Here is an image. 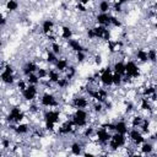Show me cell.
<instances>
[{
	"label": "cell",
	"mask_w": 157,
	"mask_h": 157,
	"mask_svg": "<svg viewBox=\"0 0 157 157\" xmlns=\"http://www.w3.org/2000/svg\"><path fill=\"white\" fill-rule=\"evenodd\" d=\"M55 65L58 70H65L66 66H68V61L65 59H59L55 61Z\"/></svg>",
	"instance_id": "obj_20"
},
{
	"label": "cell",
	"mask_w": 157,
	"mask_h": 157,
	"mask_svg": "<svg viewBox=\"0 0 157 157\" xmlns=\"http://www.w3.org/2000/svg\"><path fill=\"white\" fill-rule=\"evenodd\" d=\"M48 61L50 63H55L57 61V57L53 52H48Z\"/></svg>",
	"instance_id": "obj_33"
},
{
	"label": "cell",
	"mask_w": 157,
	"mask_h": 157,
	"mask_svg": "<svg viewBox=\"0 0 157 157\" xmlns=\"http://www.w3.org/2000/svg\"><path fill=\"white\" fill-rule=\"evenodd\" d=\"M69 45L71 47V49L76 50V52H84L82 45H81L77 40H75V39H70V40H69Z\"/></svg>",
	"instance_id": "obj_17"
},
{
	"label": "cell",
	"mask_w": 157,
	"mask_h": 157,
	"mask_svg": "<svg viewBox=\"0 0 157 157\" xmlns=\"http://www.w3.org/2000/svg\"><path fill=\"white\" fill-rule=\"evenodd\" d=\"M118 1H119L120 4H124V3H126V1H128V0H118Z\"/></svg>",
	"instance_id": "obj_44"
},
{
	"label": "cell",
	"mask_w": 157,
	"mask_h": 157,
	"mask_svg": "<svg viewBox=\"0 0 157 157\" xmlns=\"http://www.w3.org/2000/svg\"><path fill=\"white\" fill-rule=\"evenodd\" d=\"M92 30H94L95 38H96V37H98V38L106 39V40H108V39H109V31H108L104 26H98V27L92 28Z\"/></svg>",
	"instance_id": "obj_5"
},
{
	"label": "cell",
	"mask_w": 157,
	"mask_h": 157,
	"mask_svg": "<svg viewBox=\"0 0 157 157\" xmlns=\"http://www.w3.org/2000/svg\"><path fill=\"white\" fill-rule=\"evenodd\" d=\"M130 139L134 141V142H136V144H141V142H144V140L145 139L142 137V135H141V133H139L137 130H131L130 131Z\"/></svg>",
	"instance_id": "obj_13"
},
{
	"label": "cell",
	"mask_w": 157,
	"mask_h": 157,
	"mask_svg": "<svg viewBox=\"0 0 157 157\" xmlns=\"http://www.w3.org/2000/svg\"><path fill=\"white\" fill-rule=\"evenodd\" d=\"M6 6H8V9H9V10L14 11V10H16V9H17V6H19V4H17V3L15 1V0H9L8 4H6Z\"/></svg>",
	"instance_id": "obj_26"
},
{
	"label": "cell",
	"mask_w": 157,
	"mask_h": 157,
	"mask_svg": "<svg viewBox=\"0 0 157 157\" xmlns=\"http://www.w3.org/2000/svg\"><path fill=\"white\" fill-rule=\"evenodd\" d=\"M120 5H121L120 3H118L117 5H115V11H120Z\"/></svg>",
	"instance_id": "obj_42"
},
{
	"label": "cell",
	"mask_w": 157,
	"mask_h": 157,
	"mask_svg": "<svg viewBox=\"0 0 157 157\" xmlns=\"http://www.w3.org/2000/svg\"><path fill=\"white\" fill-rule=\"evenodd\" d=\"M87 3H89V0H80V4H82V5H86Z\"/></svg>",
	"instance_id": "obj_43"
},
{
	"label": "cell",
	"mask_w": 157,
	"mask_h": 157,
	"mask_svg": "<svg viewBox=\"0 0 157 157\" xmlns=\"http://www.w3.org/2000/svg\"><path fill=\"white\" fill-rule=\"evenodd\" d=\"M71 151H73L74 155H80L81 154V146H80V144H74L73 146H71Z\"/></svg>",
	"instance_id": "obj_30"
},
{
	"label": "cell",
	"mask_w": 157,
	"mask_h": 157,
	"mask_svg": "<svg viewBox=\"0 0 157 157\" xmlns=\"http://www.w3.org/2000/svg\"><path fill=\"white\" fill-rule=\"evenodd\" d=\"M147 58H149V60H151V61H156V52H155V49H151L149 52Z\"/></svg>",
	"instance_id": "obj_31"
},
{
	"label": "cell",
	"mask_w": 157,
	"mask_h": 157,
	"mask_svg": "<svg viewBox=\"0 0 157 157\" xmlns=\"http://www.w3.org/2000/svg\"><path fill=\"white\" fill-rule=\"evenodd\" d=\"M141 124H142V119L140 117L134 118V120H133V125L134 126H139V125H141Z\"/></svg>",
	"instance_id": "obj_34"
},
{
	"label": "cell",
	"mask_w": 157,
	"mask_h": 157,
	"mask_svg": "<svg viewBox=\"0 0 157 157\" xmlns=\"http://www.w3.org/2000/svg\"><path fill=\"white\" fill-rule=\"evenodd\" d=\"M77 59H79V61H82V60L85 59L84 52H77Z\"/></svg>",
	"instance_id": "obj_39"
},
{
	"label": "cell",
	"mask_w": 157,
	"mask_h": 157,
	"mask_svg": "<svg viewBox=\"0 0 157 157\" xmlns=\"http://www.w3.org/2000/svg\"><path fill=\"white\" fill-rule=\"evenodd\" d=\"M52 28H53V22H52L50 20L44 21V24H43V31L45 33H48V32L52 31Z\"/></svg>",
	"instance_id": "obj_22"
},
{
	"label": "cell",
	"mask_w": 157,
	"mask_h": 157,
	"mask_svg": "<svg viewBox=\"0 0 157 157\" xmlns=\"http://www.w3.org/2000/svg\"><path fill=\"white\" fill-rule=\"evenodd\" d=\"M100 10L102 11V13H107V11L109 10V3L106 1V0L101 1V4H100Z\"/></svg>",
	"instance_id": "obj_24"
},
{
	"label": "cell",
	"mask_w": 157,
	"mask_h": 157,
	"mask_svg": "<svg viewBox=\"0 0 157 157\" xmlns=\"http://www.w3.org/2000/svg\"><path fill=\"white\" fill-rule=\"evenodd\" d=\"M19 87H20V89H21L22 91H24V90L26 89V86H25V82H24V81H20V82H19Z\"/></svg>",
	"instance_id": "obj_40"
},
{
	"label": "cell",
	"mask_w": 157,
	"mask_h": 157,
	"mask_svg": "<svg viewBox=\"0 0 157 157\" xmlns=\"http://www.w3.org/2000/svg\"><path fill=\"white\" fill-rule=\"evenodd\" d=\"M141 108H142V109H150V103H149V101L146 100V98H144V100H142Z\"/></svg>",
	"instance_id": "obj_36"
},
{
	"label": "cell",
	"mask_w": 157,
	"mask_h": 157,
	"mask_svg": "<svg viewBox=\"0 0 157 157\" xmlns=\"http://www.w3.org/2000/svg\"><path fill=\"white\" fill-rule=\"evenodd\" d=\"M71 30L69 27H64L63 28V38H65V39H70L71 37Z\"/></svg>",
	"instance_id": "obj_25"
},
{
	"label": "cell",
	"mask_w": 157,
	"mask_h": 157,
	"mask_svg": "<svg viewBox=\"0 0 157 157\" xmlns=\"http://www.w3.org/2000/svg\"><path fill=\"white\" fill-rule=\"evenodd\" d=\"M57 82L60 87H64V86H66V84H68V79H59Z\"/></svg>",
	"instance_id": "obj_37"
},
{
	"label": "cell",
	"mask_w": 157,
	"mask_h": 157,
	"mask_svg": "<svg viewBox=\"0 0 157 157\" xmlns=\"http://www.w3.org/2000/svg\"><path fill=\"white\" fill-rule=\"evenodd\" d=\"M141 150H142V152H144V154H150L151 151H152V145L149 144V142H145V144L142 145Z\"/></svg>",
	"instance_id": "obj_27"
},
{
	"label": "cell",
	"mask_w": 157,
	"mask_h": 157,
	"mask_svg": "<svg viewBox=\"0 0 157 157\" xmlns=\"http://www.w3.org/2000/svg\"><path fill=\"white\" fill-rule=\"evenodd\" d=\"M16 133H19V134H25V133H27V130H28V128H27V125H25V124H21V125H19V126H16Z\"/></svg>",
	"instance_id": "obj_29"
},
{
	"label": "cell",
	"mask_w": 157,
	"mask_h": 157,
	"mask_svg": "<svg viewBox=\"0 0 157 157\" xmlns=\"http://www.w3.org/2000/svg\"><path fill=\"white\" fill-rule=\"evenodd\" d=\"M109 140H110V147H112L113 150H117L125 144V136H124V134L117 133L115 135L110 136Z\"/></svg>",
	"instance_id": "obj_3"
},
{
	"label": "cell",
	"mask_w": 157,
	"mask_h": 157,
	"mask_svg": "<svg viewBox=\"0 0 157 157\" xmlns=\"http://www.w3.org/2000/svg\"><path fill=\"white\" fill-rule=\"evenodd\" d=\"M47 75H48V73L45 71V70H43V69H38V74H37L38 79H42L44 76H47Z\"/></svg>",
	"instance_id": "obj_35"
},
{
	"label": "cell",
	"mask_w": 157,
	"mask_h": 157,
	"mask_svg": "<svg viewBox=\"0 0 157 157\" xmlns=\"http://www.w3.org/2000/svg\"><path fill=\"white\" fill-rule=\"evenodd\" d=\"M48 76H49L50 81H54V82H57V81L59 80V74H58L55 70H50V71H48Z\"/></svg>",
	"instance_id": "obj_23"
},
{
	"label": "cell",
	"mask_w": 157,
	"mask_h": 157,
	"mask_svg": "<svg viewBox=\"0 0 157 157\" xmlns=\"http://www.w3.org/2000/svg\"><path fill=\"white\" fill-rule=\"evenodd\" d=\"M74 106L76 107V108H85L87 106V101H86V98L84 97H79V98H75L74 100Z\"/></svg>",
	"instance_id": "obj_16"
},
{
	"label": "cell",
	"mask_w": 157,
	"mask_h": 157,
	"mask_svg": "<svg viewBox=\"0 0 157 157\" xmlns=\"http://www.w3.org/2000/svg\"><path fill=\"white\" fill-rule=\"evenodd\" d=\"M114 130L117 131V133H119V134H126V131H128V128H126V124L124 123V121H119V123H117V124H114Z\"/></svg>",
	"instance_id": "obj_15"
},
{
	"label": "cell",
	"mask_w": 157,
	"mask_h": 157,
	"mask_svg": "<svg viewBox=\"0 0 157 157\" xmlns=\"http://www.w3.org/2000/svg\"><path fill=\"white\" fill-rule=\"evenodd\" d=\"M36 70H38L37 69V65L36 64H33V63H27L26 65L24 66V73H25V75H30V74H33Z\"/></svg>",
	"instance_id": "obj_14"
},
{
	"label": "cell",
	"mask_w": 157,
	"mask_h": 157,
	"mask_svg": "<svg viewBox=\"0 0 157 157\" xmlns=\"http://www.w3.org/2000/svg\"><path fill=\"white\" fill-rule=\"evenodd\" d=\"M114 71H115V74L125 75V64H123V63H117V64L114 65Z\"/></svg>",
	"instance_id": "obj_18"
},
{
	"label": "cell",
	"mask_w": 157,
	"mask_h": 157,
	"mask_svg": "<svg viewBox=\"0 0 157 157\" xmlns=\"http://www.w3.org/2000/svg\"><path fill=\"white\" fill-rule=\"evenodd\" d=\"M37 95V90L36 87L33 85H30V86H26V89L24 90V97L26 98L27 101H32L34 97Z\"/></svg>",
	"instance_id": "obj_7"
},
{
	"label": "cell",
	"mask_w": 157,
	"mask_h": 157,
	"mask_svg": "<svg viewBox=\"0 0 157 157\" xmlns=\"http://www.w3.org/2000/svg\"><path fill=\"white\" fill-rule=\"evenodd\" d=\"M73 123H70V121H68V123H65L64 124L60 129H59V133L60 134H68V133H70V131H73Z\"/></svg>",
	"instance_id": "obj_19"
},
{
	"label": "cell",
	"mask_w": 157,
	"mask_h": 157,
	"mask_svg": "<svg viewBox=\"0 0 157 157\" xmlns=\"http://www.w3.org/2000/svg\"><path fill=\"white\" fill-rule=\"evenodd\" d=\"M22 118H24V113L20 110V108H13L11 112L9 114V120L10 121H20Z\"/></svg>",
	"instance_id": "obj_8"
},
{
	"label": "cell",
	"mask_w": 157,
	"mask_h": 157,
	"mask_svg": "<svg viewBox=\"0 0 157 157\" xmlns=\"http://www.w3.org/2000/svg\"><path fill=\"white\" fill-rule=\"evenodd\" d=\"M125 75H126V77H137L139 76V68L134 61H128L125 64Z\"/></svg>",
	"instance_id": "obj_4"
},
{
	"label": "cell",
	"mask_w": 157,
	"mask_h": 157,
	"mask_svg": "<svg viewBox=\"0 0 157 157\" xmlns=\"http://www.w3.org/2000/svg\"><path fill=\"white\" fill-rule=\"evenodd\" d=\"M58 120H59V113L53 112V110H49V112L45 114V125H47V129L53 130L54 124Z\"/></svg>",
	"instance_id": "obj_2"
},
{
	"label": "cell",
	"mask_w": 157,
	"mask_h": 157,
	"mask_svg": "<svg viewBox=\"0 0 157 157\" xmlns=\"http://www.w3.org/2000/svg\"><path fill=\"white\" fill-rule=\"evenodd\" d=\"M136 57H137V59H140L141 61H147V60H149V58H147V52H145V50H142V49L137 50Z\"/></svg>",
	"instance_id": "obj_21"
},
{
	"label": "cell",
	"mask_w": 157,
	"mask_h": 157,
	"mask_svg": "<svg viewBox=\"0 0 157 157\" xmlns=\"http://www.w3.org/2000/svg\"><path fill=\"white\" fill-rule=\"evenodd\" d=\"M120 82H121V75H119V74H114V75H113V84H115V85H120Z\"/></svg>",
	"instance_id": "obj_32"
},
{
	"label": "cell",
	"mask_w": 157,
	"mask_h": 157,
	"mask_svg": "<svg viewBox=\"0 0 157 157\" xmlns=\"http://www.w3.org/2000/svg\"><path fill=\"white\" fill-rule=\"evenodd\" d=\"M1 80L5 84H13L14 82V75H13V69H11V66L5 68V70L1 74Z\"/></svg>",
	"instance_id": "obj_6"
},
{
	"label": "cell",
	"mask_w": 157,
	"mask_h": 157,
	"mask_svg": "<svg viewBox=\"0 0 157 157\" xmlns=\"http://www.w3.org/2000/svg\"><path fill=\"white\" fill-rule=\"evenodd\" d=\"M86 120H87V113L84 109L77 108L76 113H75V115H74L73 124L76 125V126H84L86 124Z\"/></svg>",
	"instance_id": "obj_1"
},
{
	"label": "cell",
	"mask_w": 157,
	"mask_h": 157,
	"mask_svg": "<svg viewBox=\"0 0 157 157\" xmlns=\"http://www.w3.org/2000/svg\"><path fill=\"white\" fill-rule=\"evenodd\" d=\"M101 80H102V82L104 85H107V86L113 84V75H112V73H110V69L103 70V73L101 75Z\"/></svg>",
	"instance_id": "obj_9"
},
{
	"label": "cell",
	"mask_w": 157,
	"mask_h": 157,
	"mask_svg": "<svg viewBox=\"0 0 157 157\" xmlns=\"http://www.w3.org/2000/svg\"><path fill=\"white\" fill-rule=\"evenodd\" d=\"M97 22L100 24L101 26H108L110 25V16L107 14V13H102L97 16Z\"/></svg>",
	"instance_id": "obj_11"
},
{
	"label": "cell",
	"mask_w": 157,
	"mask_h": 157,
	"mask_svg": "<svg viewBox=\"0 0 157 157\" xmlns=\"http://www.w3.org/2000/svg\"><path fill=\"white\" fill-rule=\"evenodd\" d=\"M52 48H53V53H54V54L60 53V47H59V45H58L57 43H54V44H53V47H52Z\"/></svg>",
	"instance_id": "obj_38"
},
{
	"label": "cell",
	"mask_w": 157,
	"mask_h": 157,
	"mask_svg": "<svg viewBox=\"0 0 157 157\" xmlns=\"http://www.w3.org/2000/svg\"><path fill=\"white\" fill-rule=\"evenodd\" d=\"M97 137H98V140H100L101 142H107V141H109L110 135H109V133H108L107 129L102 128V129L97 130Z\"/></svg>",
	"instance_id": "obj_12"
},
{
	"label": "cell",
	"mask_w": 157,
	"mask_h": 157,
	"mask_svg": "<svg viewBox=\"0 0 157 157\" xmlns=\"http://www.w3.org/2000/svg\"><path fill=\"white\" fill-rule=\"evenodd\" d=\"M95 109L97 110V112H100V110L102 109V106H101V104H96V106H95Z\"/></svg>",
	"instance_id": "obj_41"
},
{
	"label": "cell",
	"mask_w": 157,
	"mask_h": 157,
	"mask_svg": "<svg viewBox=\"0 0 157 157\" xmlns=\"http://www.w3.org/2000/svg\"><path fill=\"white\" fill-rule=\"evenodd\" d=\"M42 104L45 107H53V106H57V100L54 98L53 95H44L42 97Z\"/></svg>",
	"instance_id": "obj_10"
},
{
	"label": "cell",
	"mask_w": 157,
	"mask_h": 157,
	"mask_svg": "<svg viewBox=\"0 0 157 157\" xmlns=\"http://www.w3.org/2000/svg\"><path fill=\"white\" fill-rule=\"evenodd\" d=\"M38 81H39V79H38L37 75H34V74H30V75H28V82H30V84L36 85Z\"/></svg>",
	"instance_id": "obj_28"
}]
</instances>
